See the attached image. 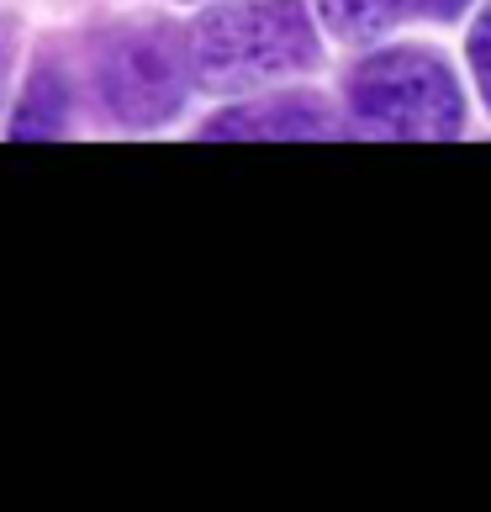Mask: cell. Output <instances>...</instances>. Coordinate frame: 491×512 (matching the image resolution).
<instances>
[{
	"label": "cell",
	"instance_id": "6",
	"mask_svg": "<svg viewBox=\"0 0 491 512\" xmlns=\"http://www.w3.org/2000/svg\"><path fill=\"white\" fill-rule=\"evenodd\" d=\"M470 64H476V80H481V96L491 106V6L481 11L476 32H470Z\"/></svg>",
	"mask_w": 491,
	"mask_h": 512
},
{
	"label": "cell",
	"instance_id": "4",
	"mask_svg": "<svg viewBox=\"0 0 491 512\" xmlns=\"http://www.w3.org/2000/svg\"><path fill=\"white\" fill-rule=\"evenodd\" d=\"M328 111L317 101H270V106H249V111H233V117L212 122L206 132L212 138H296V132H323Z\"/></svg>",
	"mask_w": 491,
	"mask_h": 512
},
{
	"label": "cell",
	"instance_id": "5",
	"mask_svg": "<svg viewBox=\"0 0 491 512\" xmlns=\"http://www.w3.org/2000/svg\"><path fill=\"white\" fill-rule=\"evenodd\" d=\"M407 16V0H323V22L338 37H375Z\"/></svg>",
	"mask_w": 491,
	"mask_h": 512
},
{
	"label": "cell",
	"instance_id": "2",
	"mask_svg": "<svg viewBox=\"0 0 491 512\" xmlns=\"http://www.w3.org/2000/svg\"><path fill=\"white\" fill-rule=\"evenodd\" d=\"M349 101L365 127L391 132V138H455L465 117L460 85L433 53L418 48H391L365 59L349 80Z\"/></svg>",
	"mask_w": 491,
	"mask_h": 512
},
{
	"label": "cell",
	"instance_id": "7",
	"mask_svg": "<svg viewBox=\"0 0 491 512\" xmlns=\"http://www.w3.org/2000/svg\"><path fill=\"white\" fill-rule=\"evenodd\" d=\"M11 22H6V16H0V96H6V69H11Z\"/></svg>",
	"mask_w": 491,
	"mask_h": 512
},
{
	"label": "cell",
	"instance_id": "3",
	"mask_svg": "<svg viewBox=\"0 0 491 512\" xmlns=\"http://www.w3.org/2000/svg\"><path fill=\"white\" fill-rule=\"evenodd\" d=\"M106 101L122 122H164L185 101V59L164 32H127L111 43L101 69Z\"/></svg>",
	"mask_w": 491,
	"mask_h": 512
},
{
	"label": "cell",
	"instance_id": "1",
	"mask_svg": "<svg viewBox=\"0 0 491 512\" xmlns=\"http://www.w3.org/2000/svg\"><path fill=\"white\" fill-rule=\"evenodd\" d=\"M317 64V32L296 0L217 6L191 27V69L206 90H254Z\"/></svg>",
	"mask_w": 491,
	"mask_h": 512
},
{
	"label": "cell",
	"instance_id": "8",
	"mask_svg": "<svg viewBox=\"0 0 491 512\" xmlns=\"http://www.w3.org/2000/svg\"><path fill=\"white\" fill-rule=\"evenodd\" d=\"M407 6H418V11H433V16H455L465 0H407Z\"/></svg>",
	"mask_w": 491,
	"mask_h": 512
}]
</instances>
